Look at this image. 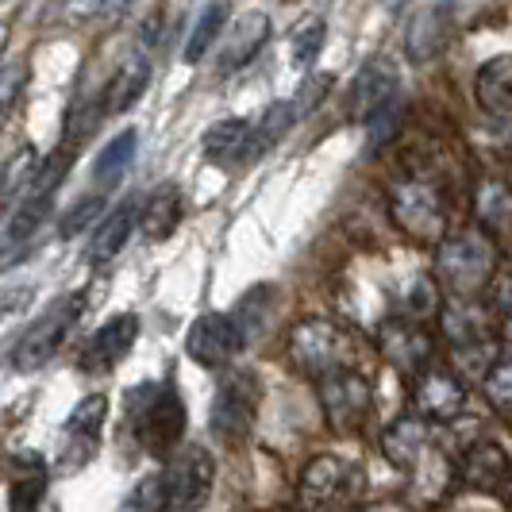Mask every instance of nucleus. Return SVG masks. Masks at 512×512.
<instances>
[{"label": "nucleus", "mask_w": 512, "mask_h": 512, "mask_svg": "<svg viewBox=\"0 0 512 512\" xmlns=\"http://www.w3.org/2000/svg\"><path fill=\"white\" fill-rule=\"evenodd\" d=\"M124 420L143 451L170 455L185 436V405L174 382H139L124 393Z\"/></svg>", "instance_id": "obj_1"}, {"label": "nucleus", "mask_w": 512, "mask_h": 512, "mask_svg": "<svg viewBox=\"0 0 512 512\" xmlns=\"http://www.w3.org/2000/svg\"><path fill=\"white\" fill-rule=\"evenodd\" d=\"M81 312H85V293H62V297H54L51 305L39 312V320H31L24 328L16 351H12V366L24 370V374L47 366L62 351L66 335L77 328Z\"/></svg>", "instance_id": "obj_2"}, {"label": "nucleus", "mask_w": 512, "mask_h": 512, "mask_svg": "<svg viewBox=\"0 0 512 512\" xmlns=\"http://www.w3.org/2000/svg\"><path fill=\"white\" fill-rule=\"evenodd\" d=\"M351 351H355L351 335L328 316H305L289 332V359L320 382L339 370H351Z\"/></svg>", "instance_id": "obj_3"}, {"label": "nucleus", "mask_w": 512, "mask_h": 512, "mask_svg": "<svg viewBox=\"0 0 512 512\" xmlns=\"http://www.w3.org/2000/svg\"><path fill=\"white\" fill-rule=\"evenodd\" d=\"M436 274L451 293H478L493 282L497 274V255L493 243L478 231H455L439 243Z\"/></svg>", "instance_id": "obj_4"}, {"label": "nucleus", "mask_w": 512, "mask_h": 512, "mask_svg": "<svg viewBox=\"0 0 512 512\" xmlns=\"http://www.w3.org/2000/svg\"><path fill=\"white\" fill-rule=\"evenodd\" d=\"M258 405H262L258 374L255 370H243V366H231L228 374H224V382L216 385V397H212V409H208L212 436L224 439V443L247 439L258 420Z\"/></svg>", "instance_id": "obj_5"}, {"label": "nucleus", "mask_w": 512, "mask_h": 512, "mask_svg": "<svg viewBox=\"0 0 512 512\" xmlns=\"http://www.w3.org/2000/svg\"><path fill=\"white\" fill-rule=\"evenodd\" d=\"M243 343H247V335L235 324V316L205 312L185 332V355L197 366H205V370H228L235 355L243 351Z\"/></svg>", "instance_id": "obj_6"}, {"label": "nucleus", "mask_w": 512, "mask_h": 512, "mask_svg": "<svg viewBox=\"0 0 512 512\" xmlns=\"http://www.w3.org/2000/svg\"><path fill=\"white\" fill-rule=\"evenodd\" d=\"M162 474H166V486H170L174 512L205 509V501L212 497V482H216V462H212L205 447L193 443V447L178 451Z\"/></svg>", "instance_id": "obj_7"}, {"label": "nucleus", "mask_w": 512, "mask_h": 512, "mask_svg": "<svg viewBox=\"0 0 512 512\" xmlns=\"http://www.w3.org/2000/svg\"><path fill=\"white\" fill-rule=\"evenodd\" d=\"M370 405H374V389L359 370H339L320 382V409L335 432H355L370 416Z\"/></svg>", "instance_id": "obj_8"}, {"label": "nucleus", "mask_w": 512, "mask_h": 512, "mask_svg": "<svg viewBox=\"0 0 512 512\" xmlns=\"http://www.w3.org/2000/svg\"><path fill=\"white\" fill-rule=\"evenodd\" d=\"M104 416H108V397H101V393H89L66 416V424H62V451H58V466L62 470L74 474V470H81L85 462L93 459V451L101 443Z\"/></svg>", "instance_id": "obj_9"}, {"label": "nucleus", "mask_w": 512, "mask_h": 512, "mask_svg": "<svg viewBox=\"0 0 512 512\" xmlns=\"http://www.w3.org/2000/svg\"><path fill=\"white\" fill-rule=\"evenodd\" d=\"M139 339V316L135 312H120L112 320H104L97 332L89 335V343L81 347V370L85 374H108L131 355Z\"/></svg>", "instance_id": "obj_10"}, {"label": "nucleus", "mask_w": 512, "mask_h": 512, "mask_svg": "<svg viewBox=\"0 0 512 512\" xmlns=\"http://www.w3.org/2000/svg\"><path fill=\"white\" fill-rule=\"evenodd\" d=\"M351 482H355V466L351 462L339 459V455H316L305 466V474H301L297 497H301V505L308 512H324L351 493Z\"/></svg>", "instance_id": "obj_11"}, {"label": "nucleus", "mask_w": 512, "mask_h": 512, "mask_svg": "<svg viewBox=\"0 0 512 512\" xmlns=\"http://www.w3.org/2000/svg\"><path fill=\"white\" fill-rule=\"evenodd\" d=\"M389 208H393V220L409 231V235H416V239L436 235L439 220H443V205H439L436 185L416 181V178L397 181V185L389 189Z\"/></svg>", "instance_id": "obj_12"}, {"label": "nucleus", "mask_w": 512, "mask_h": 512, "mask_svg": "<svg viewBox=\"0 0 512 512\" xmlns=\"http://www.w3.org/2000/svg\"><path fill=\"white\" fill-rule=\"evenodd\" d=\"M397 89H401V70L389 58L362 62V70L355 74V85H351V116L370 124L382 108L397 101Z\"/></svg>", "instance_id": "obj_13"}, {"label": "nucleus", "mask_w": 512, "mask_h": 512, "mask_svg": "<svg viewBox=\"0 0 512 512\" xmlns=\"http://www.w3.org/2000/svg\"><path fill=\"white\" fill-rule=\"evenodd\" d=\"M451 35V8L447 4H416L405 24V51L412 62H432Z\"/></svg>", "instance_id": "obj_14"}, {"label": "nucleus", "mask_w": 512, "mask_h": 512, "mask_svg": "<svg viewBox=\"0 0 512 512\" xmlns=\"http://www.w3.org/2000/svg\"><path fill=\"white\" fill-rule=\"evenodd\" d=\"M378 343H382V355L397 370H420L432 359V339L424 335V328L416 320H405V316H393L385 320L382 332H378Z\"/></svg>", "instance_id": "obj_15"}, {"label": "nucleus", "mask_w": 512, "mask_h": 512, "mask_svg": "<svg viewBox=\"0 0 512 512\" xmlns=\"http://www.w3.org/2000/svg\"><path fill=\"white\" fill-rule=\"evenodd\" d=\"M139 216H143V205L139 201H120L116 208H108L104 212V220L97 224L93 231V243H89V251L85 258L93 262V266H104V262H112V258L120 255L124 247L131 243V231L139 228Z\"/></svg>", "instance_id": "obj_16"}, {"label": "nucleus", "mask_w": 512, "mask_h": 512, "mask_svg": "<svg viewBox=\"0 0 512 512\" xmlns=\"http://www.w3.org/2000/svg\"><path fill=\"white\" fill-rule=\"evenodd\" d=\"M412 405H416V416H424V420H455L466 409V393L451 374L424 370L412 389Z\"/></svg>", "instance_id": "obj_17"}, {"label": "nucleus", "mask_w": 512, "mask_h": 512, "mask_svg": "<svg viewBox=\"0 0 512 512\" xmlns=\"http://www.w3.org/2000/svg\"><path fill=\"white\" fill-rule=\"evenodd\" d=\"M428 447H432V428L424 416H401L389 424V432L382 436V451L385 459L393 462L397 470H416L420 462L428 459Z\"/></svg>", "instance_id": "obj_18"}, {"label": "nucleus", "mask_w": 512, "mask_h": 512, "mask_svg": "<svg viewBox=\"0 0 512 512\" xmlns=\"http://www.w3.org/2000/svg\"><path fill=\"white\" fill-rule=\"evenodd\" d=\"M251 143H255V124L243 120V116H228L220 124H212L201 139L205 158L212 166H235V162H247L251 158Z\"/></svg>", "instance_id": "obj_19"}, {"label": "nucleus", "mask_w": 512, "mask_h": 512, "mask_svg": "<svg viewBox=\"0 0 512 512\" xmlns=\"http://www.w3.org/2000/svg\"><path fill=\"white\" fill-rule=\"evenodd\" d=\"M147 85H151V62H147V54H131L128 62H124V66L112 74V81L101 89L104 112H112V116H124V112H131L135 104L143 101Z\"/></svg>", "instance_id": "obj_20"}, {"label": "nucleus", "mask_w": 512, "mask_h": 512, "mask_svg": "<svg viewBox=\"0 0 512 512\" xmlns=\"http://www.w3.org/2000/svg\"><path fill=\"white\" fill-rule=\"evenodd\" d=\"M266 39H270V20H266L262 12L243 16V20L228 31V39H224L220 74H235V70H243L247 62H255V54L266 47Z\"/></svg>", "instance_id": "obj_21"}, {"label": "nucleus", "mask_w": 512, "mask_h": 512, "mask_svg": "<svg viewBox=\"0 0 512 512\" xmlns=\"http://www.w3.org/2000/svg\"><path fill=\"white\" fill-rule=\"evenodd\" d=\"M16 478L8 486V512H39L47 497V466L35 455H16Z\"/></svg>", "instance_id": "obj_22"}, {"label": "nucleus", "mask_w": 512, "mask_h": 512, "mask_svg": "<svg viewBox=\"0 0 512 512\" xmlns=\"http://www.w3.org/2000/svg\"><path fill=\"white\" fill-rule=\"evenodd\" d=\"M474 89H478V101H482L486 112H497V116L512 112V54L489 58L486 66L478 70Z\"/></svg>", "instance_id": "obj_23"}, {"label": "nucleus", "mask_w": 512, "mask_h": 512, "mask_svg": "<svg viewBox=\"0 0 512 512\" xmlns=\"http://www.w3.org/2000/svg\"><path fill=\"white\" fill-rule=\"evenodd\" d=\"M181 220V193L178 185H162L154 189L151 197L143 201V216H139V231L147 239H166L170 231L178 228Z\"/></svg>", "instance_id": "obj_24"}, {"label": "nucleus", "mask_w": 512, "mask_h": 512, "mask_svg": "<svg viewBox=\"0 0 512 512\" xmlns=\"http://www.w3.org/2000/svg\"><path fill=\"white\" fill-rule=\"evenodd\" d=\"M135 147H139V131L135 128L120 131V135H112V139L104 143V151L97 154V162H93V178H97L101 189L116 185V181L128 174L131 158H135Z\"/></svg>", "instance_id": "obj_25"}, {"label": "nucleus", "mask_w": 512, "mask_h": 512, "mask_svg": "<svg viewBox=\"0 0 512 512\" xmlns=\"http://www.w3.org/2000/svg\"><path fill=\"white\" fill-rule=\"evenodd\" d=\"M505 474H509V455H505L497 443H478V447H470V455L462 459V482H466V486L489 489V486H497Z\"/></svg>", "instance_id": "obj_26"}, {"label": "nucleus", "mask_w": 512, "mask_h": 512, "mask_svg": "<svg viewBox=\"0 0 512 512\" xmlns=\"http://www.w3.org/2000/svg\"><path fill=\"white\" fill-rule=\"evenodd\" d=\"M486 308L474 305V301H451L443 308V332L455 347H470V343H482L486 339Z\"/></svg>", "instance_id": "obj_27"}, {"label": "nucleus", "mask_w": 512, "mask_h": 512, "mask_svg": "<svg viewBox=\"0 0 512 512\" xmlns=\"http://www.w3.org/2000/svg\"><path fill=\"white\" fill-rule=\"evenodd\" d=\"M228 20H231L228 4H205V8H201L197 24H193L189 39H185V62H189V66H197V62H201V58L212 51V43L224 35Z\"/></svg>", "instance_id": "obj_28"}, {"label": "nucleus", "mask_w": 512, "mask_h": 512, "mask_svg": "<svg viewBox=\"0 0 512 512\" xmlns=\"http://www.w3.org/2000/svg\"><path fill=\"white\" fill-rule=\"evenodd\" d=\"M474 212H478V224L489 231L512 228V189L505 181H482L474 193Z\"/></svg>", "instance_id": "obj_29"}, {"label": "nucleus", "mask_w": 512, "mask_h": 512, "mask_svg": "<svg viewBox=\"0 0 512 512\" xmlns=\"http://www.w3.org/2000/svg\"><path fill=\"white\" fill-rule=\"evenodd\" d=\"M301 120V112H297V104L293 101H274L262 116L255 120V143H251V158H262V154L270 151L274 143H282L285 131L293 128Z\"/></svg>", "instance_id": "obj_30"}, {"label": "nucleus", "mask_w": 512, "mask_h": 512, "mask_svg": "<svg viewBox=\"0 0 512 512\" xmlns=\"http://www.w3.org/2000/svg\"><path fill=\"white\" fill-rule=\"evenodd\" d=\"M116 512H174L166 474H147V478H139V486L120 501Z\"/></svg>", "instance_id": "obj_31"}, {"label": "nucleus", "mask_w": 512, "mask_h": 512, "mask_svg": "<svg viewBox=\"0 0 512 512\" xmlns=\"http://www.w3.org/2000/svg\"><path fill=\"white\" fill-rule=\"evenodd\" d=\"M324 39H328V20H324V16H308L305 24L293 31V39H289L293 66L308 70V66L320 58V51H324Z\"/></svg>", "instance_id": "obj_32"}, {"label": "nucleus", "mask_w": 512, "mask_h": 512, "mask_svg": "<svg viewBox=\"0 0 512 512\" xmlns=\"http://www.w3.org/2000/svg\"><path fill=\"white\" fill-rule=\"evenodd\" d=\"M455 362L462 366V374H478V378H489L497 370V347L493 343H470V347H455Z\"/></svg>", "instance_id": "obj_33"}, {"label": "nucleus", "mask_w": 512, "mask_h": 512, "mask_svg": "<svg viewBox=\"0 0 512 512\" xmlns=\"http://www.w3.org/2000/svg\"><path fill=\"white\" fill-rule=\"evenodd\" d=\"M24 77H27V70L20 62H0V128H4V120L12 116L20 93H24Z\"/></svg>", "instance_id": "obj_34"}, {"label": "nucleus", "mask_w": 512, "mask_h": 512, "mask_svg": "<svg viewBox=\"0 0 512 512\" xmlns=\"http://www.w3.org/2000/svg\"><path fill=\"white\" fill-rule=\"evenodd\" d=\"M101 212H104V197H101V193H93V197H81V201H77V205L66 212V220H62L58 235H66V239H70V235H77V231L85 228V224H93V220L101 224V220H104Z\"/></svg>", "instance_id": "obj_35"}, {"label": "nucleus", "mask_w": 512, "mask_h": 512, "mask_svg": "<svg viewBox=\"0 0 512 512\" xmlns=\"http://www.w3.org/2000/svg\"><path fill=\"white\" fill-rule=\"evenodd\" d=\"M332 89V74H316V77H308L305 85L297 89V97H293V104H297V112L305 116V112H312L316 104L324 101V93Z\"/></svg>", "instance_id": "obj_36"}, {"label": "nucleus", "mask_w": 512, "mask_h": 512, "mask_svg": "<svg viewBox=\"0 0 512 512\" xmlns=\"http://www.w3.org/2000/svg\"><path fill=\"white\" fill-rule=\"evenodd\" d=\"M486 397L493 405H512V362H497V370L486 378Z\"/></svg>", "instance_id": "obj_37"}, {"label": "nucleus", "mask_w": 512, "mask_h": 512, "mask_svg": "<svg viewBox=\"0 0 512 512\" xmlns=\"http://www.w3.org/2000/svg\"><path fill=\"white\" fill-rule=\"evenodd\" d=\"M397 124H401V104L393 101L389 108H382V112L370 120V151H374V147H382L385 139L397 131Z\"/></svg>", "instance_id": "obj_38"}, {"label": "nucleus", "mask_w": 512, "mask_h": 512, "mask_svg": "<svg viewBox=\"0 0 512 512\" xmlns=\"http://www.w3.org/2000/svg\"><path fill=\"white\" fill-rule=\"evenodd\" d=\"M489 297H493V305H501L505 312H512V262L493 274V282H489Z\"/></svg>", "instance_id": "obj_39"}, {"label": "nucleus", "mask_w": 512, "mask_h": 512, "mask_svg": "<svg viewBox=\"0 0 512 512\" xmlns=\"http://www.w3.org/2000/svg\"><path fill=\"white\" fill-rule=\"evenodd\" d=\"M409 308L416 312V316H428V312L436 308V289H432V282H424V278H420V282L412 285V289H409Z\"/></svg>", "instance_id": "obj_40"}, {"label": "nucleus", "mask_w": 512, "mask_h": 512, "mask_svg": "<svg viewBox=\"0 0 512 512\" xmlns=\"http://www.w3.org/2000/svg\"><path fill=\"white\" fill-rule=\"evenodd\" d=\"M31 297H35V293H31L27 285H16V289L0 293V316H4V312H20V308H24L27 301H31Z\"/></svg>", "instance_id": "obj_41"}, {"label": "nucleus", "mask_w": 512, "mask_h": 512, "mask_svg": "<svg viewBox=\"0 0 512 512\" xmlns=\"http://www.w3.org/2000/svg\"><path fill=\"white\" fill-rule=\"evenodd\" d=\"M355 512H405L401 505H393V501H374V505H362Z\"/></svg>", "instance_id": "obj_42"}, {"label": "nucleus", "mask_w": 512, "mask_h": 512, "mask_svg": "<svg viewBox=\"0 0 512 512\" xmlns=\"http://www.w3.org/2000/svg\"><path fill=\"white\" fill-rule=\"evenodd\" d=\"M505 347L512 351V312H509V320H505Z\"/></svg>", "instance_id": "obj_43"}]
</instances>
